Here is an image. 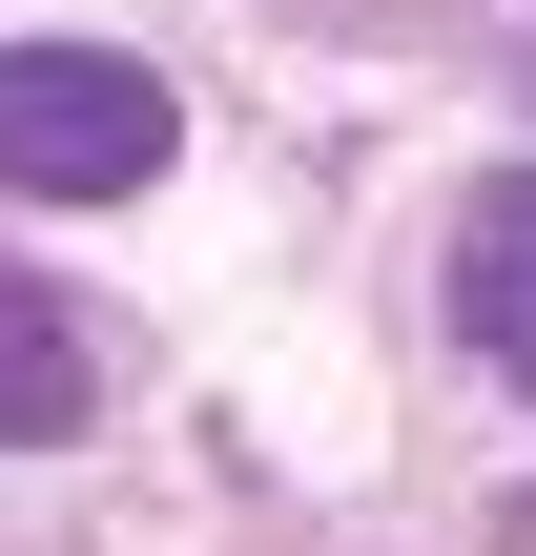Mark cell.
Instances as JSON below:
<instances>
[{
  "label": "cell",
  "mask_w": 536,
  "mask_h": 556,
  "mask_svg": "<svg viewBox=\"0 0 536 556\" xmlns=\"http://www.w3.org/2000/svg\"><path fill=\"white\" fill-rule=\"evenodd\" d=\"M165 144H186L165 62H124V41H0V206H124Z\"/></svg>",
  "instance_id": "cell-1"
},
{
  "label": "cell",
  "mask_w": 536,
  "mask_h": 556,
  "mask_svg": "<svg viewBox=\"0 0 536 556\" xmlns=\"http://www.w3.org/2000/svg\"><path fill=\"white\" fill-rule=\"evenodd\" d=\"M454 351L536 392V165H496V186L454 206Z\"/></svg>",
  "instance_id": "cell-2"
},
{
  "label": "cell",
  "mask_w": 536,
  "mask_h": 556,
  "mask_svg": "<svg viewBox=\"0 0 536 556\" xmlns=\"http://www.w3.org/2000/svg\"><path fill=\"white\" fill-rule=\"evenodd\" d=\"M83 413H103V330H83L62 289H21V268H0V454H62Z\"/></svg>",
  "instance_id": "cell-3"
}]
</instances>
